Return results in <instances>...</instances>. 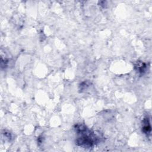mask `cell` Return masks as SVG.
<instances>
[{
    "label": "cell",
    "instance_id": "cell-1",
    "mask_svg": "<svg viewBox=\"0 0 152 152\" xmlns=\"http://www.w3.org/2000/svg\"><path fill=\"white\" fill-rule=\"evenodd\" d=\"M74 130L77 134L75 144L78 146L90 148L96 145L100 141L99 137L83 124H76L74 126Z\"/></svg>",
    "mask_w": 152,
    "mask_h": 152
},
{
    "label": "cell",
    "instance_id": "cell-3",
    "mask_svg": "<svg viewBox=\"0 0 152 152\" xmlns=\"http://www.w3.org/2000/svg\"><path fill=\"white\" fill-rule=\"evenodd\" d=\"M134 68L138 73L143 74L146 70L147 65L142 61H138L134 64Z\"/></svg>",
    "mask_w": 152,
    "mask_h": 152
},
{
    "label": "cell",
    "instance_id": "cell-2",
    "mask_svg": "<svg viewBox=\"0 0 152 152\" xmlns=\"http://www.w3.org/2000/svg\"><path fill=\"white\" fill-rule=\"evenodd\" d=\"M142 125V131L144 132V134H145L147 136L150 135L151 129L150 119L148 117H145L144 118Z\"/></svg>",
    "mask_w": 152,
    "mask_h": 152
}]
</instances>
